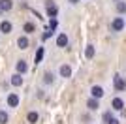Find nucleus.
Instances as JSON below:
<instances>
[{
  "label": "nucleus",
  "mask_w": 126,
  "mask_h": 124,
  "mask_svg": "<svg viewBox=\"0 0 126 124\" xmlns=\"http://www.w3.org/2000/svg\"><path fill=\"white\" fill-rule=\"evenodd\" d=\"M45 11H47V15L51 17V19H57L58 8H57V4H55V0H45Z\"/></svg>",
  "instance_id": "f257e3e1"
},
{
  "label": "nucleus",
  "mask_w": 126,
  "mask_h": 124,
  "mask_svg": "<svg viewBox=\"0 0 126 124\" xmlns=\"http://www.w3.org/2000/svg\"><path fill=\"white\" fill-rule=\"evenodd\" d=\"M124 26H126V21L122 17H115V19L111 21V30L113 32H121Z\"/></svg>",
  "instance_id": "f03ea898"
},
{
  "label": "nucleus",
  "mask_w": 126,
  "mask_h": 124,
  "mask_svg": "<svg viewBox=\"0 0 126 124\" xmlns=\"http://www.w3.org/2000/svg\"><path fill=\"white\" fill-rule=\"evenodd\" d=\"M113 85H115V90H117V92L126 90V79L121 77V75H115V77H113Z\"/></svg>",
  "instance_id": "7ed1b4c3"
},
{
  "label": "nucleus",
  "mask_w": 126,
  "mask_h": 124,
  "mask_svg": "<svg viewBox=\"0 0 126 124\" xmlns=\"http://www.w3.org/2000/svg\"><path fill=\"white\" fill-rule=\"evenodd\" d=\"M87 107H89V111H98V109H100V100L98 98H89L87 100Z\"/></svg>",
  "instance_id": "20e7f679"
},
{
  "label": "nucleus",
  "mask_w": 126,
  "mask_h": 124,
  "mask_svg": "<svg viewBox=\"0 0 126 124\" xmlns=\"http://www.w3.org/2000/svg\"><path fill=\"white\" fill-rule=\"evenodd\" d=\"M111 109H115V111H122L124 109V102H122V98H113V102H111Z\"/></svg>",
  "instance_id": "39448f33"
},
{
  "label": "nucleus",
  "mask_w": 126,
  "mask_h": 124,
  "mask_svg": "<svg viewBox=\"0 0 126 124\" xmlns=\"http://www.w3.org/2000/svg\"><path fill=\"white\" fill-rule=\"evenodd\" d=\"M11 30H13V25H11L10 21H2V23H0V32H2V34H10Z\"/></svg>",
  "instance_id": "423d86ee"
},
{
  "label": "nucleus",
  "mask_w": 126,
  "mask_h": 124,
  "mask_svg": "<svg viewBox=\"0 0 126 124\" xmlns=\"http://www.w3.org/2000/svg\"><path fill=\"white\" fill-rule=\"evenodd\" d=\"M8 105H10V107H17V105H19V96H17L15 92L8 94Z\"/></svg>",
  "instance_id": "0eeeda50"
},
{
  "label": "nucleus",
  "mask_w": 126,
  "mask_h": 124,
  "mask_svg": "<svg viewBox=\"0 0 126 124\" xmlns=\"http://www.w3.org/2000/svg\"><path fill=\"white\" fill-rule=\"evenodd\" d=\"M90 94H92V98H98V100H100L102 96H104V88L98 87V85H94V87L90 88Z\"/></svg>",
  "instance_id": "6e6552de"
},
{
  "label": "nucleus",
  "mask_w": 126,
  "mask_h": 124,
  "mask_svg": "<svg viewBox=\"0 0 126 124\" xmlns=\"http://www.w3.org/2000/svg\"><path fill=\"white\" fill-rule=\"evenodd\" d=\"M15 70H17V73H21V75H23V73L28 72V66H26V62H25V60H19V62L15 64Z\"/></svg>",
  "instance_id": "1a4fd4ad"
},
{
  "label": "nucleus",
  "mask_w": 126,
  "mask_h": 124,
  "mask_svg": "<svg viewBox=\"0 0 126 124\" xmlns=\"http://www.w3.org/2000/svg\"><path fill=\"white\" fill-rule=\"evenodd\" d=\"M60 75H62L64 79L72 77V68H70L68 64H62V66H60Z\"/></svg>",
  "instance_id": "9d476101"
},
{
  "label": "nucleus",
  "mask_w": 126,
  "mask_h": 124,
  "mask_svg": "<svg viewBox=\"0 0 126 124\" xmlns=\"http://www.w3.org/2000/svg\"><path fill=\"white\" fill-rule=\"evenodd\" d=\"M57 45L58 47H66V45H68V36H66L64 32L57 36Z\"/></svg>",
  "instance_id": "9b49d317"
},
{
  "label": "nucleus",
  "mask_w": 126,
  "mask_h": 124,
  "mask_svg": "<svg viewBox=\"0 0 126 124\" xmlns=\"http://www.w3.org/2000/svg\"><path fill=\"white\" fill-rule=\"evenodd\" d=\"M17 45H19V49H28L30 41H28V38H26V36H21L19 40H17Z\"/></svg>",
  "instance_id": "f8f14e48"
},
{
  "label": "nucleus",
  "mask_w": 126,
  "mask_h": 124,
  "mask_svg": "<svg viewBox=\"0 0 126 124\" xmlns=\"http://www.w3.org/2000/svg\"><path fill=\"white\" fill-rule=\"evenodd\" d=\"M43 55H45V49H43V47H38L36 55H34V62H36V64H40V62L43 60Z\"/></svg>",
  "instance_id": "ddd939ff"
},
{
  "label": "nucleus",
  "mask_w": 126,
  "mask_h": 124,
  "mask_svg": "<svg viewBox=\"0 0 126 124\" xmlns=\"http://www.w3.org/2000/svg\"><path fill=\"white\" fill-rule=\"evenodd\" d=\"M13 8V2L11 0H0V10L2 11H10Z\"/></svg>",
  "instance_id": "4468645a"
},
{
  "label": "nucleus",
  "mask_w": 126,
  "mask_h": 124,
  "mask_svg": "<svg viewBox=\"0 0 126 124\" xmlns=\"http://www.w3.org/2000/svg\"><path fill=\"white\" fill-rule=\"evenodd\" d=\"M11 85H13V87H21V85H23V75H21V73L11 75Z\"/></svg>",
  "instance_id": "2eb2a0df"
},
{
  "label": "nucleus",
  "mask_w": 126,
  "mask_h": 124,
  "mask_svg": "<svg viewBox=\"0 0 126 124\" xmlns=\"http://www.w3.org/2000/svg\"><path fill=\"white\" fill-rule=\"evenodd\" d=\"M38 119H40V115H38L36 111H30V113L26 115V120H28L30 124H36V122H38Z\"/></svg>",
  "instance_id": "dca6fc26"
},
{
  "label": "nucleus",
  "mask_w": 126,
  "mask_h": 124,
  "mask_svg": "<svg viewBox=\"0 0 126 124\" xmlns=\"http://www.w3.org/2000/svg\"><path fill=\"white\" fill-rule=\"evenodd\" d=\"M53 81H55V73L53 72H45L43 73V83H45V85H51Z\"/></svg>",
  "instance_id": "f3484780"
},
{
  "label": "nucleus",
  "mask_w": 126,
  "mask_h": 124,
  "mask_svg": "<svg viewBox=\"0 0 126 124\" xmlns=\"http://www.w3.org/2000/svg\"><path fill=\"white\" fill-rule=\"evenodd\" d=\"M94 53H96L94 45H87V49H85V57H87V58H92V57H94Z\"/></svg>",
  "instance_id": "a211bd4d"
},
{
  "label": "nucleus",
  "mask_w": 126,
  "mask_h": 124,
  "mask_svg": "<svg viewBox=\"0 0 126 124\" xmlns=\"http://www.w3.org/2000/svg\"><path fill=\"white\" fill-rule=\"evenodd\" d=\"M23 30H25L26 34H32V32L36 30V26L32 25V23H25V28H23Z\"/></svg>",
  "instance_id": "6ab92c4d"
},
{
  "label": "nucleus",
  "mask_w": 126,
  "mask_h": 124,
  "mask_svg": "<svg viewBox=\"0 0 126 124\" xmlns=\"http://www.w3.org/2000/svg\"><path fill=\"white\" fill-rule=\"evenodd\" d=\"M8 120H10L8 113H6V111H0V124H8Z\"/></svg>",
  "instance_id": "aec40b11"
},
{
  "label": "nucleus",
  "mask_w": 126,
  "mask_h": 124,
  "mask_svg": "<svg viewBox=\"0 0 126 124\" xmlns=\"http://www.w3.org/2000/svg\"><path fill=\"white\" fill-rule=\"evenodd\" d=\"M117 11L119 13H126V2H117Z\"/></svg>",
  "instance_id": "412c9836"
},
{
  "label": "nucleus",
  "mask_w": 126,
  "mask_h": 124,
  "mask_svg": "<svg viewBox=\"0 0 126 124\" xmlns=\"http://www.w3.org/2000/svg\"><path fill=\"white\" fill-rule=\"evenodd\" d=\"M53 34H55V30H53V28H47V30H45V34H43V38H42V40H43V41H45V40H49V38H51Z\"/></svg>",
  "instance_id": "4be33fe9"
},
{
  "label": "nucleus",
  "mask_w": 126,
  "mask_h": 124,
  "mask_svg": "<svg viewBox=\"0 0 126 124\" xmlns=\"http://www.w3.org/2000/svg\"><path fill=\"white\" fill-rule=\"evenodd\" d=\"M111 119H113L111 111H105V113H104V122H107V120H111Z\"/></svg>",
  "instance_id": "5701e85b"
},
{
  "label": "nucleus",
  "mask_w": 126,
  "mask_h": 124,
  "mask_svg": "<svg viewBox=\"0 0 126 124\" xmlns=\"http://www.w3.org/2000/svg\"><path fill=\"white\" fill-rule=\"evenodd\" d=\"M49 28H53V30L57 28V19H51V23H49Z\"/></svg>",
  "instance_id": "b1692460"
},
{
  "label": "nucleus",
  "mask_w": 126,
  "mask_h": 124,
  "mask_svg": "<svg viewBox=\"0 0 126 124\" xmlns=\"http://www.w3.org/2000/svg\"><path fill=\"white\" fill-rule=\"evenodd\" d=\"M105 124H119V120H117L115 117H113V119H111V120H107V122H105Z\"/></svg>",
  "instance_id": "393cba45"
},
{
  "label": "nucleus",
  "mask_w": 126,
  "mask_h": 124,
  "mask_svg": "<svg viewBox=\"0 0 126 124\" xmlns=\"http://www.w3.org/2000/svg\"><path fill=\"white\" fill-rule=\"evenodd\" d=\"M68 2H70V4H77L79 0H68Z\"/></svg>",
  "instance_id": "a878e982"
},
{
  "label": "nucleus",
  "mask_w": 126,
  "mask_h": 124,
  "mask_svg": "<svg viewBox=\"0 0 126 124\" xmlns=\"http://www.w3.org/2000/svg\"><path fill=\"white\" fill-rule=\"evenodd\" d=\"M0 15H2V10H0Z\"/></svg>",
  "instance_id": "bb28decb"
},
{
  "label": "nucleus",
  "mask_w": 126,
  "mask_h": 124,
  "mask_svg": "<svg viewBox=\"0 0 126 124\" xmlns=\"http://www.w3.org/2000/svg\"><path fill=\"white\" fill-rule=\"evenodd\" d=\"M115 2H121V0H115Z\"/></svg>",
  "instance_id": "cd10ccee"
}]
</instances>
